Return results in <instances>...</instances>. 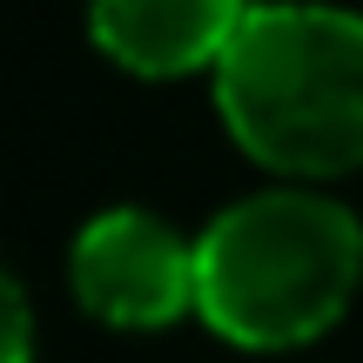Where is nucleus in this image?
Instances as JSON below:
<instances>
[{
  "label": "nucleus",
  "instance_id": "nucleus-1",
  "mask_svg": "<svg viewBox=\"0 0 363 363\" xmlns=\"http://www.w3.org/2000/svg\"><path fill=\"white\" fill-rule=\"evenodd\" d=\"M363 283V222L337 195L283 182L195 235V316L235 350L316 343Z\"/></svg>",
  "mask_w": 363,
  "mask_h": 363
},
{
  "label": "nucleus",
  "instance_id": "nucleus-2",
  "mask_svg": "<svg viewBox=\"0 0 363 363\" xmlns=\"http://www.w3.org/2000/svg\"><path fill=\"white\" fill-rule=\"evenodd\" d=\"M216 115L242 155L303 189L363 169V13L323 0L249 7L216 67Z\"/></svg>",
  "mask_w": 363,
  "mask_h": 363
},
{
  "label": "nucleus",
  "instance_id": "nucleus-3",
  "mask_svg": "<svg viewBox=\"0 0 363 363\" xmlns=\"http://www.w3.org/2000/svg\"><path fill=\"white\" fill-rule=\"evenodd\" d=\"M67 283L81 310L115 330H162L195 310V242L155 208H101L67 249Z\"/></svg>",
  "mask_w": 363,
  "mask_h": 363
},
{
  "label": "nucleus",
  "instance_id": "nucleus-4",
  "mask_svg": "<svg viewBox=\"0 0 363 363\" xmlns=\"http://www.w3.org/2000/svg\"><path fill=\"white\" fill-rule=\"evenodd\" d=\"M242 21H249V0H88L94 48L142 81L222 67Z\"/></svg>",
  "mask_w": 363,
  "mask_h": 363
},
{
  "label": "nucleus",
  "instance_id": "nucleus-5",
  "mask_svg": "<svg viewBox=\"0 0 363 363\" xmlns=\"http://www.w3.org/2000/svg\"><path fill=\"white\" fill-rule=\"evenodd\" d=\"M27 343H34L27 296H21V283H7V363H27Z\"/></svg>",
  "mask_w": 363,
  "mask_h": 363
}]
</instances>
